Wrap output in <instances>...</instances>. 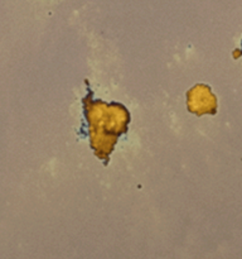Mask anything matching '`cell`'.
Instances as JSON below:
<instances>
[{
	"label": "cell",
	"instance_id": "cell-1",
	"mask_svg": "<svg viewBox=\"0 0 242 259\" xmlns=\"http://www.w3.org/2000/svg\"><path fill=\"white\" fill-rule=\"evenodd\" d=\"M85 82L87 85V94L82 99L83 124L81 125V134L88 137L95 156L107 166L116 143L128 133L131 115L121 103H106L93 98V91L88 88V81L86 80Z\"/></svg>",
	"mask_w": 242,
	"mask_h": 259
},
{
	"label": "cell",
	"instance_id": "cell-2",
	"mask_svg": "<svg viewBox=\"0 0 242 259\" xmlns=\"http://www.w3.org/2000/svg\"><path fill=\"white\" fill-rule=\"evenodd\" d=\"M187 108L189 113L197 116L216 115L217 98L211 88L204 83H197L187 93Z\"/></svg>",
	"mask_w": 242,
	"mask_h": 259
},
{
	"label": "cell",
	"instance_id": "cell-3",
	"mask_svg": "<svg viewBox=\"0 0 242 259\" xmlns=\"http://www.w3.org/2000/svg\"><path fill=\"white\" fill-rule=\"evenodd\" d=\"M239 56H242V40H241V50H239V51H234V52H233V58H234V60H237V58H238Z\"/></svg>",
	"mask_w": 242,
	"mask_h": 259
}]
</instances>
